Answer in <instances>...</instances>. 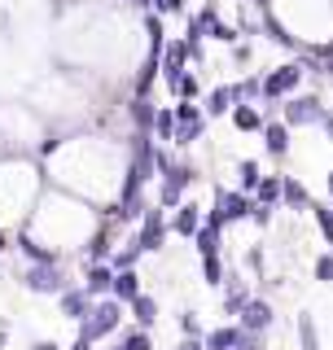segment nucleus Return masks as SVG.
I'll return each mask as SVG.
<instances>
[{"label": "nucleus", "instance_id": "obj_1", "mask_svg": "<svg viewBox=\"0 0 333 350\" xmlns=\"http://www.w3.org/2000/svg\"><path fill=\"white\" fill-rule=\"evenodd\" d=\"M119 324H123V302L97 298L92 306H88V315L79 320V337H84V342H101V337H110Z\"/></svg>", "mask_w": 333, "mask_h": 350}, {"label": "nucleus", "instance_id": "obj_2", "mask_svg": "<svg viewBox=\"0 0 333 350\" xmlns=\"http://www.w3.org/2000/svg\"><path fill=\"white\" fill-rule=\"evenodd\" d=\"M22 289H31V293H62V289H71V280H66L62 262H31V267L22 271Z\"/></svg>", "mask_w": 333, "mask_h": 350}, {"label": "nucleus", "instance_id": "obj_3", "mask_svg": "<svg viewBox=\"0 0 333 350\" xmlns=\"http://www.w3.org/2000/svg\"><path fill=\"white\" fill-rule=\"evenodd\" d=\"M132 241H136L140 254H153V250H162L166 224H162V211H158V206H153V211H140V232L132 237Z\"/></svg>", "mask_w": 333, "mask_h": 350}, {"label": "nucleus", "instance_id": "obj_4", "mask_svg": "<svg viewBox=\"0 0 333 350\" xmlns=\"http://www.w3.org/2000/svg\"><path fill=\"white\" fill-rule=\"evenodd\" d=\"M254 211V202L246 193H219L215 197V215H210V224H237V219H246Z\"/></svg>", "mask_w": 333, "mask_h": 350}, {"label": "nucleus", "instance_id": "obj_5", "mask_svg": "<svg viewBox=\"0 0 333 350\" xmlns=\"http://www.w3.org/2000/svg\"><path fill=\"white\" fill-rule=\"evenodd\" d=\"M241 333H254V337H259L263 333V328H272V306L268 302H263V298H250L246 306H241Z\"/></svg>", "mask_w": 333, "mask_h": 350}, {"label": "nucleus", "instance_id": "obj_6", "mask_svg": "<svg viewBox=\"0 0 333 350\" xmlns=\"http://www.w3.org/2000/svg\"><path fill=\"white\" fill-rule=\"evenodd\" d=\"M110 284H114V267H110V262H92V267H88V276H84V284L79 289L88 293V298H110Z\"/></svg>", "mask_w": 333, "mask_h": 350}, {"label": "nucleus", "instance_id": "obj_7", "mask_svg": "<svg viewBox=\"0 0 333 350\" xmlns=\"http://www.w3.org/2000/svg\"><path fill=\"white\" fill-rule=\"evenodd\" d=\"M58 306H62V315H66V320H75V324H79L84 315H88V306H92V298H88L79 284H71V289H62V293H58Z\"/></svg>", "mask_w": 333, "mask_h": 350}, {"label": "nucleus", "instance_id": "obj_8", "mask_svg": "<svg viewBox=\"0 0 333 350\" xmlns=\"http://www.w3.org/2000/svg\"><path fill=\"white\" fill-rule=\"evenodd\" d=\"M320 118H325V109H320V101L316 96H298V101H290L285 105V123H320Z\"/></svg>", "mask_w": 333, "mask_h": 350}, {"label": "nucleus", "instance_id": "obj_9", "mask_svg": "<svg viewBox=\"0 0 333 350\" xmlns=\"http://www.w3.org/2000/svg\"><path fill=\"white\" fill-rule=\"evenodd\" d=\"M298 79H303V66H281L276 75H268V79L259 83V92L263 96H281V92H290Z\"/></svg>", "mask_w": 333, "mask_h": 350}, {"label": "nucleus", "instance_id": "obj_10", "mask_svg": "<svg viewBox=\"0 0 333 350\" xmlns=\"http://www.w3.org/2000/svg\"><path fill=\"white\" fill-rule=\"evenodd\" d=\"M197 228H202V211H197L193 202H180L175 206V219H171V232L175 237H193Z\"/></svg>", "mask_w": 333, "mask_h": 350}, {"label": "nucleus", "instance_id": "obj_11", "mask_svg": "<svg viewBox=\"0 0 333 350\" xmlns=\"http://www.w3.org/2000/svg\"><path fill=\"white\" fill-rule=\"evenodd\" d=\"M110 298H114V302H132V298H140V276H136V267H127V271H114V284H110Z\"/></svg>", "mask_w": 333, "mask_h": 350}, {"label": "nucleus", "instance_id": "obj_12", "mask_svg": "<svg viewBox=\"0 0 333 350\" xmlns=\"http://www.w3.org/2000/svg\"><path fill=\"white\" fill-rule=\"evenodd\" d=\"M127 306H132V320H136V328H145V333H149L153 320H158V302H153L149 293H140V298H132Z\"/></svg>", "mask_w": 333, "mask_h": 350}, {"label": "nucleus", "instance_id": "obj_13", "mask_svg": "<svg viewBox=\"0 0 333 350\" xmlns=\"http://www.w3.org/2000/svg\"><path fill=\"white\" fill-rule=\"evenodd\" d=\"M193 241H197V254H202V258L219 254V224H202V228L193 232Z\"/></svg>", "mask_w": 333, "mask_h": 350}, {"label": "nucleus", "instance_id": "obj_14", "mask_svg": "<svg viewBox=\"0 0 333 350\" xmlns=\"http://www.w3.org/2000/svg\"><path fill=\"white\" fill-rule=\"evenodd\" d=\"M232 105H237V92H232V88H215V92L206 96V109H210V114H228Z\"/></svg>", "mask_w": 333, "mask_h": 350}, {"label": "nucleus", "instance_id": "obj_15", "mask_svg": "<svg viewBox=\"0 0 333 350\" xmlns=\"http://www.w3.org/2000/svg\"><path fill=\"white\" fill-rule=\"evenodd\" d=\"M263 136H268V153H276V158L290 149V136H285L281 123H268V127H263Z\"/></svg>", "mask_w": 333, "mask_h": 350}, {"label": "nucleus", "instance_id": "obj_16", "mask_svg": "<svg viewBox=\"0 0 333 350\" xmlns=\"http://www.w3.org/2000/svg\"><path fill=\"white\" fill-rule=\"evenodd\" d=\"M232 123L241 131H254V127H263V118H259V109H250V105H232Z\"/></svg>", "mask_w": 333, "mask_h": 350}, {"label": "nucleus", "instance_id": "obj_17", "mask_svg": "<svg viewBox=\"0 0 333 350\" xmlns=\"http://www.w3.org/2000/svg\"><path fill=\"white\" fill-rule=\"evenodd\" d=\"M281 197H285L290 206H312V197H307V189H303L298 180H281Z\"/></svg>", "mask_w": 333, "mask_h": 350}, {"label": "nucleus", "instance_id": "obj_18", "mask_svg": "<svg viewBox=\"0 0 333 350\" xmlns=\"http://www.w3.org/2000/svg\"><path fill=\"white\" fill-rule=\"evenodd\" d=\"M246 302H250V293L241 289L237 280H232V289L224 293V311H228V315H241V306H246Z\"/></svg>", "mask_w": 333, "mask_h": 350}, {"label": "nucleus", "instance_id": "obj_19", "mask_svg": "<svg viewBox=\"0 0 333 350\" xmlns=\"http://www.w3.org/2000/svg\"><path fill=\"white\" fill-rule=\"evenodd\" d=\"M119 350H153V342H149V333H145V328H132V333H123Z\"/></svg>", "mask_w": 333, "mask_h": 350}, {"label": "nucleus", "instance_id": "obj_20", "mask_svg": "<svg viewBox=\"0 0 333 350\" xmlns=\"http://www.w3.org/2000/svg\"><path fill=\"white\" fill-rule=\"evenodd\" d=\"M153 131H158L162 140L175 136V114H171V109H158V114H153Z\"/></svg>", "mask_w": 333, "mask_h": 350}, {"label": "nucleus", "instance_id": "obj_21", "mask_svg": "<svg viewBox=\"0 0 333 350\" xmlns=\"http://www.w3.org/2000/svg\"><path fill=\"white\" fill-rule=\"evenodd\" d=\"M202 276H206V284H224V262H219V254L202 258Z\"/></svg>", "mask_w": 333, "mask_h": 350}, {"label": "nucleus", "instance_id": "obj_22", "mask_svg": "<svg viewBox=\"0 0 333 350\" xmlns=\"http://www.w3.org/2000/svg\"><path fill=\"white\" fill-rule=\"evenodd\" d=\"M276 197H281V180H259V206H268V202H276Z\"/></svg>", "mask_w": 333, "mask_h": 350}, {"label": "nucleus", "instance_id": "obj_23", "mask_svg": "<svg viewBox=\"0 0 333 350\" xmlns=\"http://www.w3.org/2000/svg\"><path fill=\"white\" fill-rule=\"evenodd\" d=\"M171 114H175V123H202V109H197L193 101H184V105H175V109H171Z\"/></svg>", "mask_w": 333, "mask_h": 350}, {"label": "nucleus", "instance_id": "obj_24", "mask_svg": "<svg viewBox=\"0 0 333 350\" xmlns=\"http://www.w3.org/2000/svg\"><path fill=\"white\" fill-rule=\"evenodd\" d=\"M237 175H241V189H259V180H263L254 162H241V167H237Z\"/></svg>", "mask_w": 333, "mask_h": 350}, {"label": "nucleus", "instance_id": "obj_25", "mask_svg": "<svg viewBox=\"0 0 333 350\" xmlns=\"http://www.w3.org/2000/svg\"><path fill=\"white\" fill-rule=\"evenodd\" d=\"M153 114H158V109H153L149 101H136V109H132V118H136L140 127H153Z\"/></svg>", "mask_w": 333, "mask_h": 350}, {"label": "nucleus", "instance_id": "obj_26", "mask_svg": "<svg viewBox=\"0 0 333 350\" xmlns=\"http://www.w3.org/2000/svg\"><path fill=\"white\" fill-rule=\"evenodd\" d=\"M316 280L333 284V254H320V258H316Z\"/></svg>", "mask_w": 333, "mask_h": 350}, {"label": "nucleus", "instance_id": "obj_27", "mask_svg": "<svg viewBox=\"0 0 333 350\" xmlns=\"http://www.w3.org/2000/svg\"><path fill=\"white\" fill-rule=\"evenodd\" d=\"M180 328H184V337H202V324H197V315H193V311H184V315H180Z\"/></svg>", "mask_w": 333, "mask_h": 350}, {"label": "nucleus", "instance_id": "obj_28", "mask_svg": "<svg viewBox=\"0 0 333 350\" xmlns=\"http://www.w3.org/2000/svg\"><path fill=\"white\" fill-rule=\"evenodd\" d=\"M171 88H175L180 96H197V79H193V75H180V79H175Z\"/></svg>", "mask_w": 333, "mask_h": 350}, {"label": "nucleus", "instance_id": "obj_29", "mask_svg": "<svg viewBox=\"0 0 333 350\" xmlns=\"http://www.w3.org/2000/svg\"><path fill=\"white\" fill-rule=\"evenodd\" d=\"M316 224H320V232H325V241L333 245V211H316Z\"/></svg>", "mask_w": 333, "mask_h": 350}, {"label": "nucleus", "instance_id": "obj_30", "mask_svg": "<svg viewBox=\"0 0 333 350\" xmlns=\"http://www.w3.org/2000/svg\"><path fill=\"white\" fill-rule=\"evenodd\" d=\"M298 328H303V350H316V328H312V320H298Z\"/></svg>", "mask_w": 333, "mask_h": 350}, {"label": "nucleus", "instance_id": "obj_31", "mask_svg": "<svg viewBox=\"0 0 333 350\" xmlns=\"http://www.w3.org/2000/svg\"><path fill=\"white\" fill-rule=\"evenodd\" d=\"M250 219H254L259 228H268V224H272V211H268V206H254V211H250Z\"/></svg>", "mask_w": 333, "mask_h": 350}, {"label": "nucleus", "instance_id": "obj_32", "mask_svg": "<svg viewBox=\"0 0 333 350\" xmlns=\"http://www.w3.org/2000/svg\"><path fill=\"white\" fill-rule=\"evenodd\" d=\"M175 350H202V337H184V342L175 346Z\"/></svg>", "mask_w": 333, "mask_h": 350}, {"label": "nucleus", "instance_id": "obj_33", "mask_svg": "<svg viewBox=\"0 0 333 350\" xmlns=\"http://www.w3.org/2000/svg\"><path fill=\"white\" fill-rule=\"evenodd\" d=\"M184 5V0H158V9H162V14H171V9H180Z\"/></svg>", "mask_w": 333, "mask_h": 350}, {"label": "nucleus", "instance_id": "obj_34", "mask_svg": "<svg viewBox=\"0 0 333 350\" xmlns=\"http://www.w3.org/2000/svg\"><path fill=\"white\" fill-rule=\"evenodd\" d=\"M31 350H58V342H31Z\"/></svg>", "mask_w": 333, "mask_h": 350}, {"label": "nucleus", "instance_id": "obj_35", "mask_svg": "<svg viewBox=\"0 0 333 350\" xmlns=\"http://www.w3.org/2000/svg\"><path fill=\"white\" fill-rule=\"evenodd\" d=\"M5 342H9V324L0 320V350H5Z\"/></svg>", "mask_w": 333, "mask_h": 350}, {"label": "nucleus", "instance_id": "obj_36", "mask_svg": "<svg viewBox=\"0 0 333 350\" xmlns=\"http://www.w3.org/2000/svg\"><path fill=\"white\" fill-rule=\"evenodd\" d=\"M71 350H92V342H84V337H75V346Z\"/></svg>", "mask_w": 333, "mask_h": 350}, {"label": "nucleus", "instance_id": "obj_37", "mask_svg": "<svg viewBox=\"0 0 333 350\" xmlns=\"http://www.w3.org/2000/svg\"><path fill=\"white\" fill-rule=\"evenodd\" d=\"M5 250H9V237H5V228H0V254H5Z\"/></svg>", "mask_w": 333, "mask_h": 350}, {"label": "nucleus", "instance_id": "obj_38", "mask_svg": "<svg viewBox=\"0 0 333 350\" xmlns=\"http://www.w3.org/2000/svg\"><path fill=\"white\" fill-rule=\"evenodd\" d=\"M325 127H329V136H333V114H325Z\"/></svg>", "mask_w": 333, "mask_h": 350}, {"label": "nucleus", "instance_id": "obj_39", "mask_svg": "<svg viewBox=\"0 0 333 350\" xmlns=\"http://www.w3.org/2000/svg\"><path fill=\"white\" fill-rule=\"evenodd\" d=\"M329 193H333V175H329Z\"/></svg>", "mask_w": 333, "mask_h": 350}, {"label": "nucleus", "instance_id": "obj_40", "mask_svg": "<svg viewBox=\"0 0 333 350\" xmlns=\"http://www.w3.org/2000/svg\"><path fill=\"white\" fill-rule=\"evenodd\" d=\"M110 350H119V346H110Z\"/></svg>", "mask_w": 333, "mask_h": 350}, {"label": "nucleus", "instance_id": "obj_41", "mask_svg": "<svg viewBox=\"0 0 333 350\" xmlns=\"http://www.w3.org/2000/svg\"><path fill=\"white\" fill-rule=\"evenodd\" d=\"M140 5H145V0H140Z\"/></svg>", "mask_w": 333, "mask_h": 350}]
</instances>
